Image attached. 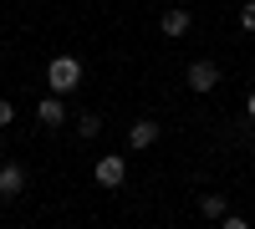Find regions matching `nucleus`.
Here are the masks:
<instances>
[{"mask_svg":"<svg viewBox=\"0 0 255 229\" xmlns=\"http://www.w3.org/2000/svg\"><path fill=\"white\" fill-rule=\"evenodd\" d=\"M245 112H250V117H255V92H250V107H245Z\"/></svg>","mask_w":255,"mask_h":229,"instance_id":"obj_12","label":"nucleus"},{"mask_svg":"<svg viewBox=\"0 0 255 229\" xmlns=\"http://www.w3.org/2000/svg\"><path fill=\"white\" fill-rule=\"evenodd\" d=\"M77 133H82V138H97V133H102V117H97V112H77Z\"/></svg>","mask_w":255,"mask_h":229,"instance_id":"obj_9","label":"nucleus"},{"mask_svg":"<svg viewBox=\"0 0 255 229\" xmlns=\"http://www.w3.org/2000/svg\"><path fill=\"white\" fill-rule=\"evenodd\" d=\"M10 117H15V112H10V102H5V97H0V128H5V122H10Z\"/></svg>","mask_w":255,"mask_h":229,"instance_id":"obj_11","label":"nucleus"},{"mask_svg":"<svg viewBox=\"0 0 255 229\" xmlns=\"http://www.w3.org/2000/svg\"><path fill=\"white\" fill-rule=\"evenodd\" d=\"M0 199H5V194H0Z\"/></svg>","mask_w":255,"mask_h":229,"instance_id":"obj_13","label":"nucleus"},{"mask_svg":"<svg viewBox=\"0 0 255 229\" xmlns=\"http://www.w3.org/2000/svg\"><path fill=\"white\" fill-rule=\"evenodd\" d=\"M46 81H51V92H72L77 81H82V67H77V56H56L51 67H46Z\"/></svg>","mask_w":255,"mask_h":229,"instance_id":"obj_1","label":"nucleus"},{"mask_svg":"<svg viewBox=\"0 0 255 229\" xmlns=\"http://www.w3.org/2000/svg\"><path fill=\"white\" fill-rule=\"evenodd\" d=\"M26 189V168H20V163H0V194H20Z\"/></svg>","mask_w":255,"mask_h":229,"instance_id":"obj_5","label":"nucleus"},{"mask_svg":"<svg viewBox=\"0 0 255 229\" xmlns=\"http://www.w3.org/2000/svg\"><path fill=\"white\" fill-rule=\"evenodd\" d=\"M220 67H215V61H194V67H189V87H194V92H215L220 87Z\"/></svg>","mask_w":255,"mask_h":229,"instance_id":"obj_2","label":"nucleus"},{"mask_svg":"<svg viewBox=\"0 0 255 229\" xmlns=\"http://www.w3.org/2000/svg\"><path fill=\"white\" fill-rule=\"evenodd\" d=\"M36 117L46 122V128H61V122H67V107H61V97L51 92V97H41V107H36Z\"/></svg>","mask_w":255,"mask_h":229,"instance_id":"obj_6","label":"nucleus"},{"mask_svg":"<svg viewBox=\"0 0 255 229\" xmlns=\"http://www.w3.org/2000/svg\"><path fill=\"white\" fill-rule=\"evenodd\" d=\"M158 31H163V36H174V41H179V36L189 31V10H163V20H158Z\"/></svg>","mask_w":255,"mask_h":229,"instance_id":"obj_7","label":"nucleus"},{"mask_svg":"<svg viewBox=\"0 0 255 229\" xmlns=\"http://www.w3.org/2000/svg\"><path fill=\"white\" fill-rule=\"evenodd\" d=\"M240 31H255V0H250V5H240Z\"/></svg>","mask_w":255,"mask_h":229,"instance_id":"obj_10","label":"nucleus"},{"mask_svg":"<svg viewBox=\"0 0 255 229\" xmlns=\"http://www.w3.org/2000/svg\"><path fill=\"white\" fill-rule=\"evenodd\" d=\"M199 214L204 219H225V199L220 194H199Z\"/></svg>","mask_w":255,"mask_h":229,"instance_id":"obj_8","label":"nucleus"},{"mask_svg":"<svg viewBox=\"0 0 255 229\" xmlns=\"http://www.w3.org/2000/svg\"><path fill=\"white\" fill-rule=\"evenodd\" d=\"M153 143H158V122L153 117H138L128 128V148H153Z\"/></svg>","mask_w":255,"mask_h":229,"instance_id":"obj_3","label":"nucleus"},{"mask_svg":"<svg viewBox=\"0 0 255 229\" xmlns=\"http://www.w3.org/2000/svg\"><path fill=\"white\" fill-rule=\"evenodd\" d=\"M92 173H97V183H102V189H118V183H123V173H128V163H123V158H102Z\"/></svg>","mask_w":255,"mask_h":229,"instance_id":"obj_4","label":"nucleus"}]
</instances>
